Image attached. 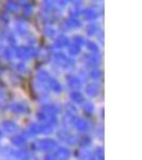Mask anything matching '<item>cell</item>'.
Returning a JSON list of instances; mask_svg holds the SVG:
<instances>
[{
    "label": "cell",
    "mask_w": 142,
    "mask_h": 160,
    "mask_svg": "<svg viewBox=\"0 0 142 160\" xmlns=\"http://www.w3.org/2000/svg\"><path fill=\"white\" fill-rule=\"evenodd\" d=\"M56 146V141L51 139H44V140L37 141L32 144V148L34 149H42V151H51V149H55Z\"/></svg>",
    "instance_id": "1"
},
{
    "label": "cell",
    "mask_w": 142,
    "mask_h": 160,
    "mask_svg": "<svg viewBox=\"0 0 142 160\" xmlns=\"http://www.w3.org/2000/svg\"><path fill=\"white\" fill-rule=\"evenodd\" d=\"M16 55L18 58L27 60L34 56V49L31 47H18L16 49Z\"/></svg>",
    "instance_id": "2"
},
{
    "label": "cell",
    "mask_w": 142,
    "mask_h": 160,
    "mask_svg": "<svg viewBox=\"0 0 142 160\" xmlns=\"http://www.w3.org/2000/svg\"><path fill=\"white\" fill-rule=\"evenodd\" d=\"M99 84L95 83V82H92V83L88 84L87 88H86V93L88 96L90 97H95L99 94Z\"/></svg>",
    "instance_id": "3"
},
{
    "label": "cell",
    "mask_w": 142,
    "mask_h": 160,
    "mask_svg": "<svg viewBox=\"0 0 142 160\" xmlns=\"http://www.w3.org/2000/svg\"><path fill=\"white\" fill-rule=\"evenodd\" d=\"M68 84L71 89L73 90H78L81 88V80L76 76H68Z\"/></svg>",
    "instance_id": "4"
},
{
    "label": "cell",
    "mask_w": 142,
    "mask_h": 160,
    "mask_svg": "<svg viewBox=\"0 0 142 160\" xmlns=\"http://www.w3.org/2000/svg\"><path fill=\"white\" fill-rule=\"evenodd\" d=\"M2 127L3 129L7 131V132H14V131L17 130V125L14 121H11V120H8V121H4L3 124H2Z\"/></svg>",
    "instance_id": "5"
},
{
    "label": "cell",
    "mask_w": 142,
    "mask_h": 160,
    "mask_svg": "<svg viewBox=\"0 0 142 160\" xmlns=\"http://www.w3.org/2000/svg\"><path fill=\"white\" fill-rule=\"evenodd\" d=\"M84 61L87 65L95 66V65H97V63H99V58L96 55H86L84 57Z\"/></svg>",
    "instance_id": "6"
},
{
    "label": "cell",
    "mask_w": 142,
    "mask_h": 160,
    "mask_svg": "<svg viewBox=\"0 0 142 160\" xmlns=\"http://www.w3.org/2000/svg\"><path fill=\"white\" fill-rule=\"evenodd\" d=\"M74 125L77 129L80 131H86L89 128V124L82 118H74Z\"/></svg>",
    "instance_id": "7"
},
{
    "label": "cell",
    "mask_w": 142,
    "mask_h": 160,
    "mask_svg": "<svg viewBox=\"0 0 142 160\" xmlns=\"http://www.w3.org/2000/svg\"><path fill=\"white\" fill-rule=\"evenodd\" d=\"M43 113L49 115V117H55L58 113V108L53 105H46L43 107Z\"/></svg>",
    "instance_id": "8"
},
{
    "label": "cell",
    "mask_w": 142,
    "mask_h": 160,
    "mask_svg": "<svg viewBox=\"0 0 142 160\" xmlns=\"http://www.w3.org/2000/svg\"><path fill=\"white\" fill-rule=\"evenodd\" d=\"M82 16H84V18L87 20H93L97 17V13L93 9H86L84 12H82Z\"/></svg>",
    "instance_id": "9"
},
{
    "label": "cell",
    "mask_w": 142,
    "mask_h": 160,
    "mask_svg": "<svg viewBox=\"0 0 142 160\" xmlns=\"http://www.w3.org/2000/svg\"><path fill=\"white\" fill-rule=\"evenodd\" d=\"M13 111L17 113H25V112H29V107L28 105L23 104V102H18V104H15L13 106Z\"/></svg>",
    "instance_id": "10"
},
{
    "label": "cell",
    "mask_w": 142,
    "mask_h": 160,
    "mask_svg": "<svg viewBox=\"0 0 142 160\" xmlns=\"http://www.w3.org/2000/svg\"><path fill=\"white\" fill-rule=\"evenodd\" d=\"M48 83H49V87H50L51 90H53V91L57 92V93L61 92L62 87H61L60 82H59L58 80H56L55 78H49V80H48Z\"/></svg>",
    "instance_id": "11"
},
{
    "label": "cell",
    "mask_w": 142,
    "mask_h": 160,
    "mask_svg": "<svg viewBox=\"0 0 142 160\" xmlns=\"http://www.w3.org/2000/svg\"><path fill=\"white\" fill-rule=\"evenodd\" d=\"M69 154L71 153H69V151L68 148H60V149L57 151L56 157H58V158L61 159V160H65L66 158H68Z\"/></svg>",
    "instance_id": "12"
},
{
    "label": "cell",
    "mask_w": 142,
    "mask_h": 160,
    "mask_svg": "<svg viewBox=\"0 0 142 160\" xmlns=\"http://www.w3.org/2000/svg\"><path fill=\"white\" fill-rule=\"evenodd\" d=\"M82 109H84V112L88 115H91L94 111V105L90 102H84V106H82Z\"/></svg>",
    "instance_id": "13"
},
{
    "label": "cell",
    "mask_w": 142,
    "mask_h": 160,
    "mask_svg": "<svg viewBox=\"0 0 142 160\" xmlns=\"http://www.w3.org/2000/svg\"><path fill=\"white\" fill-rule=\"evenodd\" d=\"M65 25L68 28H77L80 26V22H78L75 17H69L65 22Z\"/></svg>",
    "instance_id": "14"
},
{
    "label": "cell",
    "mask_w": 142,
    "mask_h": 160,
    "mask_svg": "<svg viewBox=\"0 0 142 160\" xmlns=\"http://www.w3.org/2000/svg\"><path fill=\"white\" fill-rule=\"evenodd\" d=\"M71 98L72 100H74V102H84V96H82V94L80 92L78 91H74L71 93Z\"/></svg>",
    "instance_id": "15"
},
{
    "label": "cell",
    "mask_w": 142,
    "mask_h": 160,
    "mask_svg": "<svg viewBox=\"0 0 142 160\" xmlns=\"http://www.w3.org/2000/svg\"><path fill=\"white\" fill-rule=\"evenodd\" d=\"M56 45L58 47H65L68 46V38L66 37H59L56 41Z\"/></svg>",
    "instance_id": "16"
},
{
    "label": "cell",
    "mask_w": 142,
    "mask_h": 160,
    "mask_svg": "<svg viewBox=\"0 0 142 160\" xmlns=\"http://www.w3.org/2000/svg\"><path fill=\"white\" fill-rule=\"evenodd\" d=\"M11 140H12V143L16 146H22L23 144L25 143V138L23 136H14Z\"/></svg>",
    "instance_id": "17"
},
{
    "label": "cell",
    "mask_w": 142,
    "mask_h": 160,
    "mask_svg": "<svg viewBox=\"0 0 142 160\" xmlns=\"http://www.w3.org/2000/svg\"><path fill=\"white\" fill-rule=\"evenodd\" d=\"M7 10L9 12H15V11H17V9H18V4H17V2H14V1H9L7 3Z\"/></svg>",
    "instance_id": "18"
},
{
    "label": "cell",
    "mask_w": 142,
    "mask_h": 160,
    "mask_svg": "<svg viewBox=\"0 0 142 160\" xmlns=\"http://www.w3.org/2000/svg\"><path fill=\"white\" fill-rule=\"evenodd\" d=\"M97 29H99V27H97L96 24L89 25V26H88V28H87V34L89 35V37H91V35H93L95 32H96Z\"/></svg>",
    "instance_id": "19"
},
{
    "label": "cell",
    "mask_w": 142,
    "mask_h": 160,
    "mask_svg": "<svg viewBox=\"0 0 142 160\" xmlns=\"http://www.w3.org/2000/svg\"><path fill=\"white\" fill-rule=\"evenodd\" d=\"M79 52H80V47H78V46H76V45H74V44H73V45L68 47V53H69V55L76 56V55H78Z\"/></svg>",
    "instance_id": "20"
},
{
    "label": "cell",
    "mask_w": 142,
    "mask_h": 160,
    "mask_svg": "<svg viewBox=\"0 0 142 160\" xmlns=\"http://www.w3.org/2000/svg\"><path fill=\"white\" fill-rule=\"evenodd\" d=\"M87 46H88V49L91 51L92 53H96L99 52V47H97V45L95 44L94 42H88L87 43Z\"/></svg>",
    "instance_id": "21"
},
{
    "label": "cell",
    "mask_w": 142,
    "mask_h": 160,
    "mask_svg": "<svg viewBox=\"0 0 142 160\" xmlns=\"http://www.w3.org/2000/svg\"><path fill=\"white\" fill-rule=\"evenodd\" d=\"M16 28H17V30H18V32L20 33V34H25V33L28 32V27L25 22H19Z\"/></svg>",
    "instance_id": "22"
},
{
    "label": "cell",
    "mask_w": 142,
    "mask_h": 160,
    "mask_svg": "<svg viewBox=\"0 0 142 160\" xmlns=\"http://www.w3.org/2000/svg\"><path fill=\"white\" fill-rule=\"evenodd\" d=\"M81 160H95V159L89 152L82 151L81 152Z\"/></svg>",
    "instance_id": "23"
},
{
    "label": "cell",
    "mask_w": 142,
    "mask_h": 160,
    "mask_svg": "<svg viewBox=\"0 0 142 160\" xmlns=\"http://www.w3.org/2000/svg\"><path fill=\"white\" fill-rule=\"evenodd\" d=\"M84 40L81 37L77 35V37L74 38V45L78 46V47H81V46L84 45Z\"/></svg>",
    "instance_id": "24"
},
{
    "label": "cell",
    "mask_w": 142,
    "mask_h": 160,
    "mask_svg": "<svg viewBox=\"0 0 142 160\" xmlns=\"http://www.w3.org/2000/svg\"><path fill=\"white\" fill-rule=\"evenodd\" d=\"M100 75H102V73H100V71H99V69H93L92 72H90V77L92 79H99Z\"/></svg>",
    "instance_id": "25"
},
{
    "label": "cell",
    "mask_w": 142,
    "mask_h": 160,
    "mask_svg": "<svg viewBox=\"0 0 142 160\" xmlns=\"http://www.w3.org/2000/svg\"><path fill=\"white\" fill-rule=\"evenodd\" d=\"M1 56L3 57L4 59H7V60H8V59L11 58L12 53H11V51H10L9 48H3L2 51H1Z\"/></svg>",
    "instance_id": "26"
},
{
    "label": "cell",
    "mask_w": 142,
    "mask_h": 160,
    "mask_svg": "<svg viewBox=\"0 0 142 160\" xmlns=\"http://www.w3.org/2000/svg\"><path fill=\"white\" fill-rule=\"evenodd\" d=\"M80 144L82 146H89L91 144V139L89 137H82L81 138V141H80Z\"/></svg>",
    "instance_id": "27"
},
{
    "label": "cell",
    "mask_w": 142,
    "mask_h": 160,
    "mask_svg": "<svg viewBox=\"0 0 142 160\" xmlns=\"http://www.w3.org/2000/svg\"><path fill=\"white\" fill-rule=\"evenodd\" d=\"M96 154H97V158H99V160H104V149L102 148H97Z\"/></svg>",
    "instance_id": "28"
},
{
    "label": "cell",
    "mask_w": 142,
    "mask_h": 160,
    "mask_svg": "<svg viewBox=\"0 0 142 160\" xmlns=\"http://www.w3.org/2000/svg\"><path fill=\"white\" fill-rule=\"evenodd\" d=\"M24 12L25 14H30L32 12V8H31L30 4H25L24 6Z\"/></svg>",
    "instance_id": "29"
},
{
    "label": "cell",
    "mask_w": 142,
    "mask_h": 160,
    "mask_svg": "<svg viewBox=\"0 0 142 160\" xmlns=\"http://www.w3.org/2000/svg\"><path fill=\"white\" fill-rule=\"evenodd\" d=\"M4 102H6V94H4V92L0 91V105Z\"/></svg>",
    "instance_id": "30"
},
{
    "label": "cell",
    "mask_w": 142,
    "mask_h": 160,
    "mask_svg": "<svg viewBox=\"0 0 142 160\" xmlns=\"http://www.w3.org/2000/svg\"><path fill=\"white\" fill-rule=\"evenodd\" d=\"M45 160H56V158H53V155H46Z\"/></svg>",
    "instance_id": "31"
},
{
    "label": "cell",
    "mask_w": 142,
    "mask_h": 160,
    "mask_svg": "<svg viewBox=\"0 0 142 160\" xmlns=\"http://www.w3.org/2000/svg\"><path fill=\"white\" fill-rule=\"evenodd\" d=\"M27 160H38L37 158H34V157H30V158H29V157H28V159Z\"/></svg>",
    "instance_id": "32"
},
{
    "label": "cell",
    "mask_w": 142,
    "mask_h": 160,
    "mask_svg": "<svg viewBox=\"0 0 142 160\" xmlns=\"http://www.w3.org/2000/svg\"><path fill=\"white\" fill-rule=\"evenodd\" d=\"M2 137V132H1V130H0V138Z\"/></svg>",
    "instance_id": "33"
}]
</instances>
